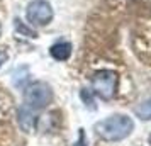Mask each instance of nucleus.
Listing matches in <instances>:
<instances>
[{"mask_svg":"<svg viewBox=\"0 0 151 146\" xmlns=\"http://www.w3.org/2000/svg\"><path fill=\"white\" fill-rule=\"evenodd\" d=\"M134 114L141 121H151V97L143 100L139 105L134 107Z\"/></svg>","mask_w":151,"mask_h":146,"instance_id":"obj_7","label":"nucleus"},{"mask_svg":"<svg viewBox=\"0 0 151 146\" xmlns=\"http://www.w3.org/2000/svg\"><path fill=\"white\" fill-rule=\"evenodd\" d=\"M17 121H19V126H21L22 131L26 132H32L36 126V114L34 109H31L29 105H22L17 111Z\"/></svg>","mask_w":151,"mask_h":146,"instance_id":"obj_5","label":"nucleus"},{"mask_svg":"<svg viewBox=\"0 0 151 146\" xmlns=\"http://www.w3.org/2000/svg\"><path fill=\"white\" fill-rule=\"evenodd\" d=\"M0 34H2V24H0Z\"/></svg>","mask_w":151,"mask_h":146,"instance_id":"obj_10","label":"nucleus"},{"mask_svg":"<svg viewBox=\"0 0 151 146\" xmlns=\"http://www.w3.org/2000/svg\"><path fill=\"white\" fill-rule=\"evenodd\" d=\"M117 83L119 77L112 70H99L92 77V93L100 97L102 100H110L114 99L117 92Z\"/></svg>","mask_w":151,"mask_h":146,"instance_id":"obj_2","label":"nucleus"},{"mask_svg":"<svg viewBox=\"0 0 151 146\" xmlns=\"http://www.w3.org/2000/svg\"><path fill=\"white\" fill-rule=\"evenodd\" d=\"M24 102L34 111L46 109L53 102V90L46 82H32L24 90Z\"/></svg>","mask_w":151,"mask_h":146,"instance_id":"obj_3","label":"nucleus"},{"mask_svg":"<svg viewBox=\"0 0 151 146\" xmlns=\"http://www.w3.org/2000/svg\"><path fill=\"white\" fill-rule=\"evenodd\" d=\"M95 134L104 141L109 143H116V141H122L129 136L132 129H134V121L129 116L124 114H114L107 119L99 121L95 126Z\"/></svg>","mask_w":151,"mask_h":146,"instance_id":"obj_1","label":"nucleus"},{"mask_svg":"<svg viewBox=\"0 0 151 146\" xmlns=\"http://www.w3.org/2000/svg\"><path fill=\"white\" fill-rule=\"evenodd\" d=\"M5 61H7V53H5V51H0V66Z\"/></svg>","mask_w":151,"mask_h":146,"instance_id":"obj_9","label":"nucleus"},{"mask_svg":"<svg viewBox=\"0 0 151 146\" xmlns=\"http://www.w3.org/2000/svg\"><path fill=\"white\" fill-rule=\"evenodd\" d=\"M150 145H151V134H150Z\"/></svg>","mask_w":151,"mask_h":146,"instance_id":"obj_11","label":"nucleus"},{"mask_svg":"<svg viewBox=\"0 0 151 146\" xmlns=\"http://www.w3.org/2000/svg\"><path fill=\"white\" fill-rule=\"evenodd\" d=\"M15 26L19 27V31H21V32H24V34H29V37H36V32H34V31H31L29 27H24V26H22V22L19 21V19H15Z\"/></svg>","mask_w":151,"mask_h":146,"instance_id":"obj_8","label":"nucleus"},{"mask_svg":"<svg viewBox=\"0 0 151 146\" xmlns=\"http://www.w3.org/2000/svg\"><path fill=\"white\" fill-rule=\"evenodd\" d=\"M49 55L53 56L55 60L58 61H66L70 56H71V44L66 41H61V42H56L51 46L49 49Z\"/></svg>","mask_w":151,"mask_h":146,"instance_id":"obj_6","label":"nucleus"},{"mask_svg":"<svg viewBox=\"0 0 151 146\" xmlns=\"http://www.w3.org/2000/svg\"><path fill=\"white\" fill-rule=\"evenodd\" d=\"M53 9L46 0H32L26 9V17L31 26H48L53 21Z\"/></svg>","mask_w":151,"mask_h":146,"instance_id":"obj_4","label":"nucleus"}]
</instances>
